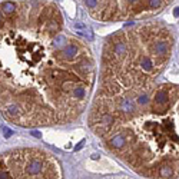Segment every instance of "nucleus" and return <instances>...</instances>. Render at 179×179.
I'll use <instances>...</instances> for the list:
<instances>
[{
	"mask_svg": "<svg viewBox=\"0 0 179 179\" xmlns=\"http://www.w3.org/2000/svg\"><path fill=\"white\" fill-rule=\"evenodd\" d=\"M173 16H175V17H178V16H179V7H175V10H173Z\"/></svg>",
	"mask_w": 179,
	"mask_h": 179,
	"instance_id": "0eeeda50",
	"label": "nucleus"
},
{
	"mask_svg": "<svg viewBox=\"0 0 179 179\" xmlns=\"http://www.w3.org/2000/svg\"><path fill=\"white\" fill-rule=\"evenodd\" d=\"M3 131H4V136H6V138H9V136H11V133H13V132H11L10 129H7V128H4Z\"/></svg>",
	"mask_w": 179,
	"mask_h": 179,
	"instance_id": "423d86ee",
	"label": "nucleus"
},
{
	"mask_svg": "<svg viewBox=\"0 0 179 179\" xmlns=\"http://www.w3.org/2000/svg\"><path fill=\"white\" fill-rule=\"evenodd\" d=\"M62 168L40 149H13L0 155V179H62Z\"/></svg>",
	"mask_w": 179,
	"mask_h": 179,
	"instance_id": "f03ea898",
	"label": "nucleus"
},
{
	"mask_svg": "<svg viewBox=\"0 0 179 179\" xmlns=\"http://www.w3.org/2000/svg\"><path fill=\"white\" fill-rule=\"evenodd\" d=\"M0 7H1V11H4L6 14H11L16 10V4L13 1H4V3H1Z\"/></svg>",
	"mask_w": 179,
	"mask_h": 179,
	"instance_id": "7ed1b4c3",
	"label": "nucleus"
},
{
	"mask_svg": "<svg viewBox=\"0 0 179 179\" xmlns=\"http://www.w3.org/2000/svg\"><path fill=\"white\" fill-rule=\"evenodd\" d=\"M4 23V19H3V16H1V11H0V26Z\"/></svg>",
	"mask_w": 179,
	"mask_h": 179,
	"instance_id": "6e6552de",
	"label": "nucleus"
},
{
	"mask_svg": "<svg viewBox=\"0 0 179 179\" xmlns=\"http://www.w3.org/2000/svg\"><path fill=\"white\" fill-rule=\"evenodd\" d=\"M108 146L139 175L152 179L179 176V86L166 105L150 102L133 125H122L106 136Z\"/></svg>",
	"mask_w": 179,
	"mask_h": 179,
	"instance_id": "f257e3e1",
	"label": "nucleus"
},
{
	"mask_svg": "<svg viewBox=\"0 0 179 179\" xmlns=\"http://www.w3.org/2000/svg\"><path fill=\"white\" fill-rule=\"evenodd\" d=\"M128 3H131V4H133V3H136V1H139V0H126Z\"/></svg>",
	"mask_w": 179,
	"mask_h": 179,
	"instance_id": "1a4fd4ad",
	"label": "nucleus"
},
{
	"mask_svg": "<svg viewBox=\"0 0 179 179\" xmlns=\"http://www.w3.org/2000/svg\"><path fill=\"white\" fill-rule=\"evenodd\" d=\"M162 4V0H148V6L150 9H159Z\"/></svg>",
	"mask_w": 179,
	"mask_h": 179,
	"instance_id": "20e7f679",
	"label": "nucleus"
},
{
	"mask_svg": "<svg viewBox=\"0 0 179 179\" xmlns=\"http://www.w3.org/2000/svg\"><path fill=\"white\" fill-rule=\"evenodd\" d=\"M33 136H36V138H39L40 135H39V132H33Z\"/></svg>",
	"mask_w": 179,
	"mask_h": 179,
	"instance_id": "9d476101",
	"label": "nucleus"
},
{
	"mask_svg": "<svg viewBox=\"0 0 179 179\" xmlns=\"http://www.w3.org/2000/svg\"><path fill=\"white\" fill-rule=\"evenodd\" d=\"M85 3H86V6L89 7V9H96L98 7V0H85Z\"/></svg>",
	"mask_w": 179,
	"mask_h": 179,
	"instance_id": "39448f33",
	"label": "nucleus"
}]
</instances>
